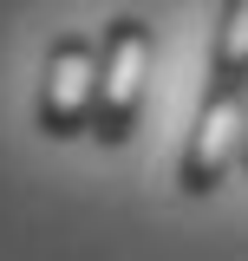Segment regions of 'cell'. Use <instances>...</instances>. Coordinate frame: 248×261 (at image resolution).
I'll list each match as a JSON object with an SVG mask.
<instances>
[{
  "mask_svg": "<svg viewBox=\"0 0 248 261\" xmlns=\"http://www.w3.org/2000/svg\"><path fill=\"white\" fill-rule=\"evenodd\" d=\"M151 59L157 39L137 13H118L98 33V111H92V137L105 150L131 144V130L144 118V92H151Z\"/></svg>",
  "mask_w": 248,
  "mask_h": 261,
  "instance_id": "6da1fadb",
  "label": "cell"
},
{
  "mask_svg": "<svg viewBox=\"0 0 248 261\" xmlns=\"http://www.w3.org/2000/svg\"><path fill=\"white\" fill-rule=\"evenodd\" d=\"M92 111H98V39L85 33H59L46 46L39 65V105L33 118L46 137H92Z\"/></svg>",
  "mask_w": 248,
  "mask_h": 261,
  "instance_id": "7a4b0ae2",
  "label": "cell"
},
{
  "mask_svg": "<svg viewBox=\"0 0 248 261\" xmlns=\"http://www.w3.org/2000/svg\"><path fill=\"white\" fill-rule=\"evenodd\" d=\"M242 137H248V92H203V111L189 124L183 163H177V190L183 196H209L229 176V163H242Z\"/></svg>",
  "mask_w": 248,
  "mask_h": 261,
  "instance_id": "3957f363",
  "label": "cell"
},
{
  "mask_svg": "<svg viewBox=\"0 0 248 261\" xmlns=\"http://www.w3.org/2000/svg\"><path fill=\"white\" fill-rule=\"evenodd\" d=\"M242 170H248V137H242Z\"/></svg>",
  "mask_w": 248,
  "mask_h": 261,
  "instance_id": "5b68a950",
  "label": "cell"
},
{
  "mask_svg": "<svg viewBox=\"0 0 248 261\" xmlns=\"http://www.w3.org/2000/svg\"><path fill=\"white\" fill-rule=\"evenodd\" d=\"M209 85L216 92H248V0H222V13H216Z\"/></svg>",
  "mask_w": 248,
  "mask_h": 261,
  "instance_id": "277c9868",
  "label": "cell"
}]
</instances>
